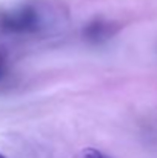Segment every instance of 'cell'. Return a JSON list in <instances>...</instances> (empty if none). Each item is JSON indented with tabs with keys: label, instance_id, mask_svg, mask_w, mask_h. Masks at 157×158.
I'll list each match as a JSON object with an SVG mask.
<instances>
[{
	"label": "cell",
	"instance_id": "1",
	"mask_svg": "<svg viewBox=\"0 0 157 158\" xmlns=\"http://www.w3.org/2000/svg\"><path fill=\"white\" fill-rule=\"evenodd\" d=\"M39 28V14L33 6L0 14V29L6 34H26Z\"/></svg>",
	"mask_w": 157,
	"mask_h": 158
},
{
	"label": "cell",
	"instance_id": "2",
	"mask_svg": "<svg viewBox=\"0 0 157 158\" xmlns=\"http://www.w3.org/2000/svg\"><path fill=\"white\" fill-rule=\"evenodd\" d=\"M116 32V26L109 22H103L100 19L93 20L85 29H83V35L88 42L91 43H100L108 40L112 34Z\"/></svg>",
	"mask_w": 157,
	"mask_h": 158
},
{
	"label": "cell",
	"instance_id": "3",
	"mask_svg": "<svg viewBox=\"0 0 157 158\" xmlns=\"http://www.w3.org/2000/svg\"><path fill=\"white\" fill-rule=\"evenodd\" d=\"M74 158H109L106 154L97 151V149H93V148H86V149H82Z\"/></svg>",
	"mask_w": 157,
	"mask_h": 158
},
{
	"label": "cell",
	"instance_id": "4",
	"mask_svg": "<svg viewBox=\"0 0 157 158\" xmlns=\"http://www.w3.org/2000/svg\"><path fill=\"white\" fill-rule=\"evenodd\" d=\"M8 74V54L5 49L0 48V81L6 77Z\"/></svg>",
	"mask_w": 157,
	"mask_h": 158
},
{
	"label": "cell",
	"instance_id": "5",
	"mask_svg": "<svg viewBox=\"0 0 157 158\" xmlns=\"http://www.w3.org/2000/svg\"><path fill=\"white\" fill-rule=\"evenodd\" d=\"M0 158H6V157H5V155H3V154H2V152H0Z\"/></svg>",
	"mask_w": 157,
	"mask_h": 158
}]
</instances>
